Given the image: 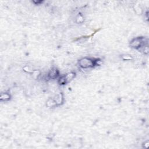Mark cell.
Segmentation results:
<instances>
[{
	"label": "cell",
	"instance_id": "obj_1",
	"mask_svg": "<svg viewBox=\"0 0 149 149\" xmlns=\"http://www.w3.org/2000/svg\"><path fill=\"white\" fill-rule=\"evenodd\" d=\"M96 61H93L90 58H85L82 59L79 61V65L82 68H91L96 65Z\"/></svg>",
	"mask_w": 149,
	"mask_h": 149
},
{
	"label": "cell",
	"instance_id": "obj_2",
	"mask_svg": "<svg viewBox=\"0 0 149 149\" xmlns=\"http://www.w3.org/2000/svg\"><path fill=\"white\" fill-rule=\"evenodd\" d=\"M144 42V40L141 37H138V38L134 39L131 42L130 45L132 47L134 48H139L143 46V43Z\"/></svg>",
	"mask_w": 149,
	"mask_h": 149
},
{
	"label": "cell",
	"instance_id": "obj_3",
	"mask_svg": "<svg viewBox=\"0 0 149 149\" xmlns=\"http://www.w3.org/2000/svg\"><path fill=\"white\" fill-rule=\"evenodd\" d=\"M74 76H75L74 73H70V74H68V75H66V76H65L66 82H68L69 80L72 79L74 78Z\"/></svg>",
	"mask_w": 149,
	"mask_h": 149
},
{
	"label": "cell",
	"instance_id": "obj_4",
	"mask_svg": "<svg viewBox=\"0 0 149 149\" xmlns=\"http://www.w3.org/2000/svg\"><path fill=\"white\" fill-rule=\"evenodd\" d=\"M57 70H52L51 71V72L49 74V76L51 78H54L55 77H57Z\"/></svg>",
	"mask_w": 149,
	"mask_h": 149
}]
</instances>
